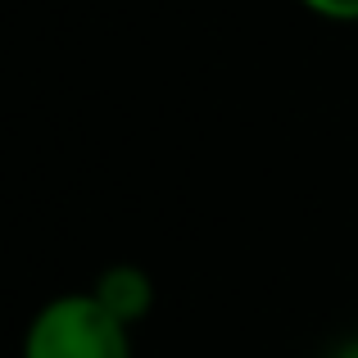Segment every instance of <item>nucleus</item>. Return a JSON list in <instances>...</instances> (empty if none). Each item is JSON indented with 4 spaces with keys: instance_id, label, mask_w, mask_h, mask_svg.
Wrapping results in <instances>:
<instances>
[{
    "instance_id": "f257e3e1",
    "label": "nucleus",
    "mask_w": 358,
    "mask_h": 358,
    "mask_svg": "<svg viewBox=\"0 0 358 358\" xmlns=\"http://www.w3.org/2000/svg\"><path fill=\"white\" fill-rule=\"evenodd\" d=\"M18 358H131V322L96 290H69L32 313Z\"/></svg>"
},
{
    "instance_id": "f03ea898",
    "label": "nucleus",
    "mask_w": 358,
    "mask_h": 358,
    "mask_svg": "<svg viewBox=\"0 0 358 358\" xmlns=\"http://www.w3.org/2000/svg\"><path fill=\"white\" fill-rule=\"evenodd\" d=\"M96 290L100 299H105L109 308L122 317V322H131L136 327L141 317L150 313V304H155V286H150V272H141V268H131V263H114V268H105L96 277Z\"/></svg>"
},
{
    "instance_id": "7ed1b4c3",
    "label": "nucleus",
    "mask_w": 358,
    "mask_h": 358,
    "mask_svg": "<svg viewBox=\"0 0 358 358\" xmlns=\"http://www.w3.org/2000/svg\"><path fill=\"white\" fill-rule=\"evenodd\" d=\"M299 5L327 23H358V0H299Z\"/></svg>"
},
{
    "instance_id": "20e7f679",
    "label": "nucleus",
    "mask_w": 358,
    "mask_h": 358,
    "mask_svg": "<svg viewBox=\"0 0 358 358\" xmlns=\"http://www.w3.org/2000/svg\"><path fill=\"white\" fill-rule=\"evenodd\" d=\"M331 358H358V336H354V341H345V345H341V350H336Z\"/></svg>"
}]
</instances>
